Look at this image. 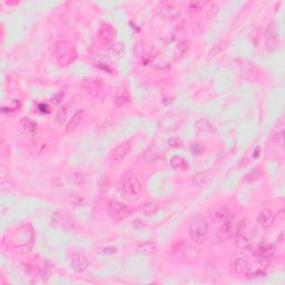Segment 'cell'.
<instances>
[{"instance_id": "cell-7", "label": "cell", "mask_w": 285, "mask_h": 285, "mask_svg": "<svg viewBox=\"0 0 285 285\" xmlns=\"http://www.w3.org/2000/svg\"><path fill=\"white\" fill-rule=\"evenodd\" d=\"M106 204H107L108 212L114 218L123 219L130 214L129 207L117 199H108Z\"/></svg>"}, {"instance_id": "cell-4", "label": "cell", "mask_w": 285, "mask_h": 285, "mask_svg": "<svg viewBox=\"0 0 285 285\" xmlns=\"http://www.w3.org/2000/svg\"><path fill=\"white\" fill-rule=\"evenodd\" d=\"M16 239H24L14 243L15 251L19 254H26L30 252L32 244H34V230L30 225H25L17 231Z\"/></svg>"}, {"instance_id": "cell-9", "label": "cell", "mask_w": 285, "mask_h": 285, "mask_svg": "<svg viewBox=\"0 0 285 285\" xmlns=\"http://www.w3.org/2000/svg\"><path fill=\"white\" fill-rule=\"evenodd\" d=\"M230 211L229 207L223 204H218L216 206H214L212 209L210 213V218L211 221L214 223L215 226H217L218 229L221 227L224 223L226 222V219L230 217Z\"/></svg>"}, {"instance_id": "cell-13", "label": "cell", "mask_w": 285, "mask_h": 285, "mask_svg": "<svg viewBox=\"0 0 285 285\" xmlns=\"http://www.w3.org/2000/svg\"><path fill=\"white\" fill-rule=\"evenodd\" d=\"M116 30L111 24H101L98 30V39L103 44H111L116 38Z\"/></svg>"}, {"instance_id": "cell-1", "label": "cell", "mask_w": 285, "mask_h": 285, "mask_svg": "<svg viewBox=\"0 0 285 285\" xmlns=\"http://www.w3.org/2000/svg\"><path fill=\"white\" fill-rule=\"evenodd\" d=\"M54 54L60 67H69L77 59V49L74 44L68 40H59L55 44Z\"/></svg>"}, {"instance_id": "cell-20", "label": "cell", "mask_w": 285, "mask_h": 285, "mask_svg": "<svg viewBox=\"0 0 285 285\" xmlns=\"http://www.w3.org/2000/svg\"><path fill=\"white\" fill-rule=\"evenodd\" d=\"M271 138H272V141L274 142L275 145L282 147L283 142H284V128L282 124L276 125V127L271 134Z\"/></svg>"}, {"instance_id": "cell-19", "label": "cell", "mask_w": 285, "mask_h": 285, "mask_svg": "<svg viewBox=\"0 0 285 285\" xmlns=\"http://www.w3.org/2000/svg\"><path fill=\"white\" fill-rule=\"evenodd\" d=\"M278 32L275 31L274 27H270L266 31V37H265V46L266 49L271 51V46L273 47L272 50H275V48H278L279 40H278Z\"/></svg>"}, {"instance_id": "cell-8", "label": "cell", "mask_w": 285, "mask_h": 285, "mask_svg": "<svg viewBox=\"0 0 285 285\" xmlns=\"http://www.w3.org/2000/svg\"><path fill=\"white\" fill-rule=\"evenodd\" d=\"M174 251L175 253H177V255H181V258L186 260L187 262H195V261H197L199 256L197 247L186 242L177 244V248H175Z\"/></svg>"}, {"instance_id": "cell-18", "label": "cell", "mask_w": 285, "mask_h": 285, "mask_svg": "<svg viewBox=\"0 0 285 285\" xmlns=\"http://www.w3.org/2000/svg\"><path fill=\"white\" fill-rule=\"evenodd\" d=\"M22 125V132L27 137H34L36 132H37V124L34 120H31L30 118H24L20 121Z\"/></svg>"}, {"instance_id": "cell-10", "label": "cell", "mask_w": 285, "mask_h": 285, "mask_svg": "<svg viewBox=\"0 0 285 285\" xmlns=\"http://www.w3.org/2000/svg\"><path fill=\"white\" fill-rule=\"evenodd\" d=\"M130 150H132V142L129 141L121 142L120 144L116 145L115 147L111 150V153H109L108 155L109 161L114 163H119L128 155Z\"/></svg>"}, {"instance_id": "cell-25", "label": "cell", "mask_w": 285, "mask_h": 285, "mask_svg": "<svg viewBox=\"0 0 285 285\" xmlns=\"http://www.w3.org/2000/svg\"><path fill=\"white\" fill-rule=\"evenodd\" d=\"M209 5V2H204V1H193L190 2L189 7L190 9H192L193 11H199L202 9H205V7Z\"/></svg>"}, {"instance_id": "cell-21", "label": "cell", "mask_w": 285, "mask_h": 285, "mask_svg": "<svg viewBox=\"0 0 285 285\" xmlns=\"http://www.w3.org/2000/svg\"><path fill=\"white\" fill-rule=\"evenodd\" d=\"M170 166L176 170H186L189 169L190 165L184 157L175 155L170 158Z\"/></svg>"}, {"instance_id": "cell-3", "label": "cell", "mask_w": 285, "mask_h": 285, "mask_svg": "<svg viewBox=\"0 0 285 285\" xmlns=\"http://www.w3.org/2000/svg\"><path fill=\"white\" fill-rule=\"evenodd\" d=\"M120 195L126 201L135 202L140 199L142 194V185L138 178L134 176L126 177L120 183Z\"/></svg>"}, {"instance_id": "cell-14", "label": "cell", "mask_w": 285, "mask_h": 285, "mask_svg": "<svg viewBox=\"0 0 285 285\" xmlns=\"http://www.w3.org/2000/svg\"><path fill=\"white\" fill-rule=\"evenodd\" d=\"M276 219V214L272 210H264L261 212L256 217V223L259 224L261 227L264 229H268L274 225Z\"/></svg>"}, {"instance_id": "cell-11", "label": "cell", "mask_w": 285, "mask_h": 285, "mask_svg": "<svg viewBox=\"0 0 285 285\" xmlns=\"http://www.w3.org/2000/svg\"><path fill=\"white\" fill-rule=\"evenodd\" d=\"M267 273V264L266 261L260 260L258 262H254L253 264L250 263L247 271L245 272V275L248 279H258L262 278Z\"/></svg>"}, {"instance_id": "cell-5", "label": "cell", "mask_w": 285, "mask_h": 285, "mask_svg": "<svg viewBox=\"0 0 285 285\" xmlns=\"http://www.w3.org/2000/svg\"><path fill=\"white\" fill-rule=\"evenodd\" d=\"M230 266L235 274H245L248 266H250V260L243 252H236V253L231 256Z\"/></svg>"}, {"instance_id": "cell-23", "label": "cell", "mask_w": 285, "mask_h": 285, "mask_svg": "<svg viewBox=\"0 0 285 285\" xmlns=\"http://www.w3.org/2000/svg\"><path fill=\"white\" fill-rule=\"evenodd\" d=\"M51 275H52V265L50 262L46 261V262L44 263L42 270H40V276H42L43 282L47 283L48 281L51 279Z\"/></svg>"}, {"instance_id": "cell-24", "label": "cell", "mask_w": 285, "mask_h": 285, "mask_svg": "<svg viewBox=\"0 0 285 285\" xmlns=\"http://www.w3.org/2000/svg\"><path fill=\"white\" fill-rule=\"evenodd\" d=\"M46 147V142L43 140H36L31 142V145L29 146L30 152H34L35 155H38V154L43 153V150Z\"/></svg>"}, {"instance_id": "cell-6", "label": "cell", "mask_w": 285, "mask_h": 285, "mask_svg": "<svg viewBox=\"0 0 285 285\" xmlns=\"http://www.w3.org/2000/svg\"><path fill=\"white\" fill-rule=\"evenodd\" d=\"M69 265L77 273H84L89 267V261L87 256L81 252L74 251L68 256Z\"/></svg>"}, {"instance_id": "cell-12", "label": "cell", "mask_w": 285, "mask_h": 285, "mask_svg": "<svg viewBox=\"0 0 285 285\" xmlns=\"http://www.w3.org/2000/svg\"><path fill=\"white\" fill-rule=\"evenodd\" d=\"M101 84L97 79H88L81 84V92L88 98H95L100 92Z\"/></svg>"}, {"instance_id": "cell-22", "label": "cell", "mask_w": 285, "mask_h": 285, "mask_svg": "<svg viewBox=\"0 0 285 285\" xmlns=\"http://www.w3.org/2000/svg\"><path fill=\"white\" fill-rule=\"evenodd\" d=\"M162 11L166 18L175 19L177 16H180V10H178V8L176 6H174L173 3H165L164 7L162 8Z\"/></svg>"}, {"instance_id": "cell-17", "label": "cell", "mask_w": 285, "mask_h": 285, "mask_svg": "<svg viewBox=\"0 0 285 285\" xmlns=\"http://www.w3.org/2000/svg\"><path fill=\"white\" fill-rule=\"evenodd\" d=\"M114 104H115V106H117L118 108L127 107V106L130 104L129 93L126 91L125 88L119 89V91L116 93L115 98H114Z\"/></svg>"}, {"instance_id": "cell-16", "label": "cell", "mask_w": 285, "mask_h": 285, "mask_svg": "<svg viewBox=\"0 0 285 285\" xmlns=\"http://www.w3.org/2000/svg\"><path fill=\"white\" fill-rule=\"evenodd\" d=\"M85 115H86V113H85L84 109H79V111H77L74 115L71 116V119L66 125V133L67 134H71L74 133L75 130L79 127L80 124L83 123Z\"/></svg>"}, {"instance_id": "cell-2", "label": "cell", "mask_w": 285, "mask_h": 285, "mask_svg": "<svg viewBox=\"0 0 285 285\" xmlns=\"http://www.w3.org/2000/svg\"><path fill=\"white\" fill-rule=\"evenodd\" d=\"M189 235L194 244H197V245L204 244L210 235L209 222L203 217L195 218L189 227Z\"/></svg>"}, {"instance_id": "cell-15", "label": "cell", "mask_w": 285, "mask_h": 285, "mask_svg": "<svg viewBox=\"0 0 285 285\" xmlns=\"http://www.w3.org/2000/svg\"><path fill=\"white\" fill-rule=\"evenodd\" d=\"M274 253H275L274 246L270 243H261L254 251V254L256 258H258L259 260H264V261L270 260L272 256L274 255Z\"/></svg>"}]
</instances>
